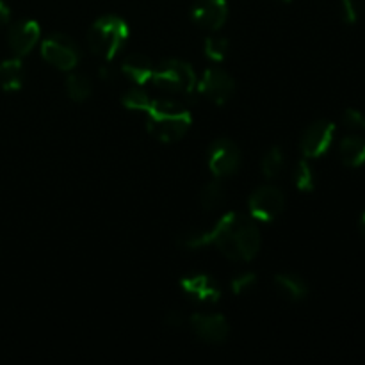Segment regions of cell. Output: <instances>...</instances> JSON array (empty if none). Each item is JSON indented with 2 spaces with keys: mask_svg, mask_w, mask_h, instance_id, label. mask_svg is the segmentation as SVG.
I'll return each mask as SVG.
<instances>
[{
  "mask_svg": "<svg viewBox=\"0 0 365 365\" xmlns=\"http://www.w3.org/2000/svg\"><path fill=\"white\" fill-rule=\"evenodd\" d=\"M260 230L252 216L241 212H227L209 230L182 235L180 246L189 250L214 245L227 259L250 262L260 250Z\"/></svg>",
  "mask_w": 365,
  "mask_h": 365,
  "instance_id": "cell-1",
  "label": "cell"
},
{
  "mask_svg": "<svg viewBox=\"0 0 365 365\" xmlns=\"http://www.w3.org/2000/svg\"><path fill=\"white\" fill-rule=\"evenodd\" d=\"M150 135L160 143L180 141L191 128L192 116L182 103L168 98H152L146 107Z\"/></svg>",
  "mask_w": 365,
  "mask_h": 365,
  "instance_id": "cell-2",
  "label": "cell"
},
{
  "mask_svg": "<svg viewBox=\"0 0 365 365\" xmlns=\"http://www.w3.org/2000/svg\"><path fill=\"white\" fill-rule=\"evenodd\" d=\"M128 34L130 31L123 18L116 14H106L89 27L88 46L95 56L102 57L103 61H113L127 43Z\"/></svg>",
  "mask_w": 365,
  "mask_h": 365,
  "instance_id": "cell-3",
  "label": "cell"
},
{
  "mask_svg": "<svg viewBox=\"0 0 365 365\" xmlns=\"http://www.w3.org/2000/svg\"><path fill=\"white\" fill-rule=\"evenodd\" d=\"M153 86L168 93L192 95L198 88V77L192 66L180 59H168L153 71Z\"/></svg>",
  "mask_w": 365,
  "mask_h": 365,
  "instance_id": "cell-4",
  "label": "cell"
},
{
  "mask_svg": "<svg viewBox=\"0 0 365 365\" xmlns=\"http://www.w3.org/2000/svg\"><path fill=\"white\" fill-rule=\"evenodd\" d=\"M41 56L50 66L61 71H71L81 61L78 46L70 36L66 34H50L41 43Z\"/></svg>",
  "mask_w": 365,
  "mask_h": 365,
  "instance_id": "cell-5",
  "label": "cell"
},
{
  "mask_svg": "<svg viewBox=\"0 0 365 365\" xmlns=\"http://www.w3.org/2000/svg\"><path fill=\"white\" fill-rule=\"evenodd\" d=\"M285 207V196L277 185H260L248 200L250 216L260 223H271L282 214Z\"/></svg>",
  "mask_w": 365,
  "mask_h": 365,
  "instance_id": "cell-6",
  "label": "cell"
},
{
  "mask_svg": "<svg viewBox=\"0 0 365 365\" xmlns=\"http://www.w3.org/2000/svg\"><path fill=\"white\" fill-rule=\"evenodd\" d=\"M207 166L216 178L234 175L241 166V152L230 139H216L207 152Z\"/></svg>",
  "mask_w": 365,
  "mask_h": 365,
  "instance_id": "cell-7",
  "label": "cell"
},
{
  "mask_svg": "<svg viewBox=\"0 0 365 365\" xmlns=\"http://www.w3.org/2000/svg\"><path fill=\"white\" fill-rule=\"evenodd\" d=\"M196 91L216 106H223L232 98L235 91V82L223 68L210 66L198 81Z\"/></svg>",
  "mask_w": 365,
  "mask_h": 365,
  "instance_id": "cell-8",
  "label": "cell"
},
{
  "mask_svg": "<svg viewBox=\"0 0 365 365\" xmlns=\"http://www.w3.org/2000/svg\"><path fill=\"white\" fill-rule=\"evenodd\" d=\"M335 125L328 120L314 121L299 139V150L305 159H319L330 150L334 143Z\"/></svg>",
  "mask_w": 365,
  "mask_h": 365,
  "instance_id": "cell-9",
  "label": "cell"
},
{
  "mask_svg": "<svg viewBox=\"0 0 365 365\" xmlns=\"http://www.w3.org/2000/svg\"><path fill=\"white\" fill-rule=\"evenodd\" d=\"M191 18L200 29L216 32L227 24L228 2L227 0H196L192 4Z\"/></svg>",
  "mask_w": 365,
  "mask_h": 365,
  "instance_id": "cell-10",
  "label": "cell"
},
{
  "mask_svg": "<svg viewBox=\"0 0 365 365\" xmlns=\"http://www.w3.org/2000/svg\"><path fill=\"white\" fill-rule=\"evenodd\" d=\"M182 291L187 298L200 305H216L221 298V289L212 277L203 273L189 274L180 280Z\"/></svg>",
  "mask_w": 365,
  "mask_h": 365,
  "instance_id": "cell-11",
  "label": "cell"
},
{
  "mask_svg": "<svg viewBox=\"0 0 365 365\" xmlns=\"http://www.w3.org/2000/svg\"><path fill=\"white\" fill-rule=\"evenodd\" d=\"M191 328L200 341L207 344H221L228 337V321L221 314H195L191 317Z\"/></svg>",
  "mask_w": 365,
  "mask_h": 365,
  "instance_id": "cell-12",
  "label": "cell"
},
{
  "mask_svg": "<svg viewBox=\"0 0 365 365\" xmlns=\"http://www.w3.org/2000/svg\"><path fill=\"white\" fill-rule=\"evenodd\" d=\"M39 36H41V29H39L38 21L34 20H21L16 21L13 27L9 29V46L18 57L29 56L38 45Z\"/></svg>",
  "mask_w": 365,
  "mask_h": 365,
  "instance_id": "cell-13",
  "label": "cell"
},
{
  "mask_svg": "<svg viewBox=\"0 0 365 365\" xmlns=\"http://www.w3.org/2000/svg\"><path fill=\"white\" fill-rule=\"evenodd\" d=\"M121 71H123L132 82L143 86L146 84V82L152 81L155 68L150 63L148 57L143 56V53H130V56L125 57L123 63H121Z\"/></svg>",
  "mask_w": 365,
  "mask_h": 365,
  "instance_id": "cell-14",
  "label": "cell"
},
{
  "mask_svg": "<svg viewBox=\"0 0 365 365\" xmlns=\"http://www.w3.org/2000/svg\"><path fill=\"white\" fill-rule=\"evenodd\" d=\"M274 289L287 302H302L309 294V285L298 274L284 273L274 277Z\"/></svg>",
  "mask_w": 365,
  "mask_h": 365,
  "instance_id": "cell-15",
  "label": "cell"
},
{
  "mask_svg": "<svg viewBox=\"0 0 365 365\" xmlns=\"http://www.w3.org/2000/svg\"><path fill=\"white\" fill-rule=\"evenodd\" d=\"M341 163L348 168H360L365 163V139L359 135H348L339 145Z\"/></svg>",
  "mask_w": 365,
  "mask_h": 365,
  "instance_id": "cell-16",
  "label": "cell"
},
{
  "mask_svg": "<svg viewBox=\"0 0 365 365\" xmlns=\"http://www.w3.org/2000/svg\"><path fill=\"white\" fill-rule=\"evenodd\" d=\"M25 71L20 57L6 59L0 63V88L4 91H18L24 86Z\"/></svg>",
  "mask_w": 365,
  "mask_h": 365,
  "instance_id": "cell-17",
  "label": "cell"
},
{
  "mask_svg": "<svg viewBox=\"0 0 365 365\" xmlns=\"http://www.w3.org/2000/svg\"><path fill=\"white\" fill-rule=\"evenodd\" d=\"M93 84L86 75L70 73L66 78V93L73 102L82 103L91 96Z\"/></svg>",
  "mask_w": 365,
  "mask_h": 365,
  "instance_id": "cell-18",
  "label": "cell"
},
{
  "mask_svg": "<svg viewBox=\"0 0 365 365\" xmlns=\"http://www.w3.org/2000/svg\"><path fill=\"white\" fill-rule=\"evenodd\" d=\"M200 203H202V207L207 210V212H210V210H217L221 205H223L225 187L220 182V178L209 182V184L202 189V192H200Z\"/></svg>",
  "mask_w": 365,
  "mask_h": 365,
  "instance_id": "cell-19",
  "label": "cell"
},
{
  "mask_svg": "<svg viewBox=\"0 0 365 365\" xmlns=\"http://www.w3.org/2000/svg\"><path fill=\"white\" fill-rule=\"evenodd\" d=\"M285 168V155H284V150L274 146L271 148L266 155L262 157V163H260V170H262V175L269 180H274L282 175Z\"/></svg>",
  "mask_w": 365,
  "mask_h": 365,
  "instance_id": "cell-20",
  "label": "cell"
},
{
  "mask_svg": "<svg viewBox=\"0 0 365 365\" xmlns=\"http://www.w3.org/2000/svg\"><path fill=\"white\" fill-rule=\"evenodd\" d=\"M292 182H294V185L302 192L314 191V187H316V175H314V170L309 164V160L302 159L296 164L294 171H292Z\"/></svg>",
  "mask_w": 365,
  "mask_h": 365,
  "instance_id": "cell-21",
  "label": "cell"
},
{
  "mask_svg": "<svg viewBox=\"0 0 365 365\" xmlns=\"http://www.w3.org/2000/svg\"><path fill=\"white\" fill-rule=\"evenodd\" d=\"M228 48H230V43L223 36H210V38L205 39V45H203L205 56L214 63L225 61V57L228 56Z\"/></svg>",
  "mask_w": 365,
  "mask_h": 365,
  "instance_id": "cell-22",
  "label": "cell"
},
{
  "mask_svg": "<svg viewBox=\"0 0 365 365\" xmlns=\"http://www.w3.org/2000/svg\"><path fill=\"white\" fill-rule=\"evenodd\" d=\"M150 102H152V98L148 96V93H145L139 88L130 89V91L125 93L123 98H121V103H123L127 109L139 110V113H145L146 107L150 106Z\"/></svg>",
  "mask_w": 365,
  "mask_h": 365,
  "instance_id": "cell-23",
  "label": "cell"
},
{
  "mask_svg": "<svg viewBox=\"0 0 365 365\" xmlns=\"http://www.w3.org/2000/svg\"><path fill=\"white\" fill-rule=\"evenodd\" d=\"M257 285V274L255 273H241L232 280L230 287L232 292L237 296L241 294H248L253 287Z\"/></svg>",
  "mask_w": 365,
  "mask_h": 365,
  "instance_id": "cell-24",
  "label": "cell"
},
{
  "mask_svg": "<svg viewBox=\"0 0 365 365\" xmlns=\"http://www.w3.org/2000/svg\"><path fill=\"white\" fill-rule=\"evenodd\" d=\"M360 16V4L359 0H341V18L344 24H356Z\"/></svg>",
  "mask_w": 365,
  "mask_h": 365,
  "instance_id": "cell-25",
  "label": "cell"
},
{
  "mask_svg": "<svg viewBox=\"0 0 365 365\" xmlns=\"http://www.w3.org/2000/svg\"><path fill=\"white\" fill-rule=\"evenodd\" d=\"M342 121L349 128H365V116L356 109L346 110L344 116H342Z\"/></svg>",
  "mask_w": 365,
  "mask_h": 365,
  "instance_id": "cell-26",
  "label": "cell"
},
{
  "mask_svg": "<svg viewBox=\"0 0 365 365\" xmlns=\"http://www.w3.org/2000/svg\"><path fill=\"white\" fill-rule=\"evenodd\" d=\"M166 323L170 324V327H178L180 323H184V316H182L180 312H177V310H171L166 317Z\"/></svg>",
  "mask_w": 365,
  "mask_h": 365,
  "instance_id": "cell-27",
  "label": "cell"
},
{
  "mask_svg": "<svg viewBox=\"0 0 365 365\" xmlns=\"http://www.w3.org/2000/svg\"><path fill=\"white\" fill-rule=\"evenodd\" d=\"M9 18H11V9L2 2V0H0V29H2L4 25L9 24Z\"/></svg>",
  "mask_w": 365,
  "mask_h": 365,
  "instance_id": "cell-28",
  "label": "cell"
},
{
  "mask_svg": "<svg viewBox=\"0 0 365 365\" xmlns=\"http://www.w3.org/2000/svg\"><path fill=\"white\" fill-rule=\"evenodd\" d=\"M360 228H362V234L365 237V212L362 214V217H360Z\"/></svg>",
  "mask_w": 365,
  "mask_h": 365,
  "instance_id": "cell-29",
  "label": "cell"
},
{
  "mask_svg": "<svg viewBox=\"0 0 365 365\" xmlns=\"http://www.w3.org/2000/svg\"><path fill=\"white\" fill-rule=\"evenodd\" d=\"M280 2H291V0H280Z\"/></svg>",
  "mask_w": 365,
  "mask_h": 365,
  "instance_id": "cell-30",
  "label": "cell"
}]
</instances>
